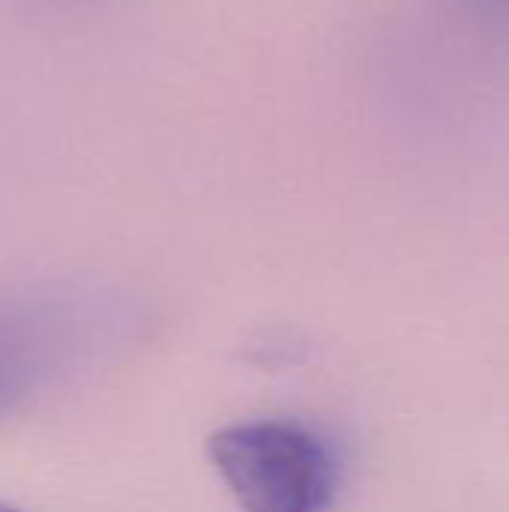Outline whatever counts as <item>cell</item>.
I'll list each match as a JSON object with an SVG mask.
<instances>
[{"label": "cell", "instance_id": "cell-1", "mask_svg": "<svg viewBox=\"0 0 509 512\" xmlns=\"http://www.w3.org/2000/svg\"><path fill=\"white\" fill-rule=\"evenodd\" d=\"M207 456L243 512H327L342 489L330 438L300 420H240L207 441Z\"/></svg>", "mask_w": 509, "mask_h": 512}, {"label": "cell", "instance_id": "cell-2", "mask_svg": "<svg viewBox=\"0 0 509 512\" xmlns=\"http://www.w3.org/2000/svg\"><path fill=\"white\" fill-rule=\"evenodd\" d=\"M27 387H30V369L24 357L0 339V414L18 408V402L27 396Z\"/></svg>", "mask_w": 509, "mask_h": 512}, {"label": "cell", "instance_id": "cell-3", "mask_svg": "<svg viewBox=\"0 0 509 512\" xmlns=\"http://www.w3.org/2000/svg\"><path fill=\"white\" fill-rule=\"evenodd\" d=\"M474 12H480L483 18L509 27V0H465Z\"/></svg>", "mask_w": 509, "mask_h": 512}, {"label": "cell", "instance_id": "cell-4", "mask_svg": "<svg viewBox=\"0 0 509 512\" xmlns=\"http://www.w3.org/2000/svg\"><path fill=\"white\" fill-rule=\"evenodd\" d=\"M0 512H21V510H15L12 504H6V501H0Z\"/></svg>", "mask_w": 509, "mask_h": 512}]
</instances>
